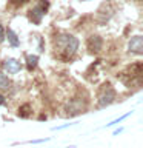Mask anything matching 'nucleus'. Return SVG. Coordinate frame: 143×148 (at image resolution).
I'll list each match as a JSON object with an SVG mask.
<instances>
[{
	"label": "nucleus",
	"mask_w": 143,
	"mask_h": 148,
	"mask_svg": "<svg viewBox=\"0 0 143 148\" xmlns=\"http://www.w3.org/2000/svg\"><path fill=\"white\" fill-rule=\"evenodd\" d=\"M9 85H11V82H9L8 76L3 71H0V90H9Z\"/></svg>",
	"instance_id": "6e6552de"
},
{
	"label": "nucleus",
	"mask_w": 143,
	"mask_h": 148,
	"mask_svg": "<svg viewBox=\"0 0 143 148\" xmlns=\"http://www.w3.org/2000/svg\"><path fill=\"white\" fill-rule=\"evenodd\" d=\"M2 68H3V71H6L8 74H17L22 69V65L16 59H6L2 63Z\"/></svg>",
	"instance_id": "7ed1b4c3"
},
{
	"label": "nucleus",
	"mask_w": 143,
	"mask_h": 148,
	"mask_svg": "<svg viewBox=\"0 0 143 148\" xmlns=\"http://www.w3.org/2000/svg\"><path fill=\"white\" fill-rule=\"evenodd\" d=\"M54 46L60 57L68 59L76 54V51L78 48V40L71 34H59L54 39Z\"/></svg>",
	"instance_id": "f257e3e1"
},
{
	"label": "nucleus",
	"mask_w": 143,
	"mask_h": 148,
	"mask_svg": "<svg viewBox=\"0 0 143 148\" xmlns=\"http://www.w3.org/2000/svg\"><path fill=\"white\" fill-rule=\"evenodd\" d=\"M31 114V106L29 105H22L20 108H18V116H20V117H28V116Z\"/></svg>",
	"instance_id": "9d476101"
},
{
	"label": "nucleus",
	"mask_w": 143,
	"mask_h": 148,
	"mask_svg": "<svg viewBox=\"0 0 143 148\" xmlns=\"http://www.w3.org/2000/svg\"><path fill=\"white\" fill-rule=\"evenodd\" d=\"M0 105H5V97L0 94Z\"/></svg>",
	"instance_id": "ddd939ff"
},
{
	"label": "nucleus",
	"mask_w": 143,
	"mask_h": 148,
	"mask_svg": "<svg viewBox=\"0 0 143 148\" xmlns=\"http://www.w3.org/2000/svg\"><path fill=\"white\" fill-rule=\"evenodd\" d=\"M101 45H103V42H101L100 36H91L88 39V49L92 51V53H99L101 49Z\"/></svg>",
	"instance_id": "39448f33"
},
{
	"label": "nucleus",
	"mask_w": 143,
	"mask_h": 148,
	"mask_svg": "<svg viewBox=\"0 0 143 148\" xmlns=\"http://www.w3.org/2000/svg\"><path fill=\"white\" fill-rule=\"evenodd\" d=\"M37 62H39V57L37 56H26V63H28V69L32 71L37 66Z\"/></svg>",
	"instance_id": "1a4fd4ad"
},
{
	"label": "nucleus",
	"mask_w": 143,
	"mask_h": 148,
	"mask_svg": "<svg viewBox=\"0 0 143 148\" xmlns=\"http://www.w3.org/2000/svg\"><path fill=\"white\" fill-rule=\"evenodd\" d=\"M128 48L131 53L134 54H143V37L142 36H136L129 40V45Z\"/></svg>",
	"instance_id": "20e7f679"
},
{
	"label": "nucleus",
	"mask_w": 143,
	"mask_h": 148,
	"mask_svg": "<svg viewBox=\"0 0 143 148\" xmlns=\"http://www.w3.org/2000/svg\"><path fill=\"white\" fill-rule=\"evenodd\" d=\"M5 39V29H3V26L0 25V42H2Z\"/></svg>",
	"instance_id": "9b49d317"
},
{
	"label": "nucleus",
	"mask_w": 143,
	"mask_h": 148,
	"mask_svg": "<svg viewBox=\"0 0 143 148\" xmlns=\"http://www.w3.org/2000/svg\"><path fill=\"white\" fill-rule=\"evenodd\" d=\"M43 16H45V8L43 6H35L29 11V18H31L32 23H35V25H39L42 22V17Z\"/></svg>",
	"instance_id": "423d86ee"
},
{
	"label": "nucleus",
	"mask_w": 143,
	"mask_h": 148,
	"mask_svg": "<svg viewBox=\"0 0 143 148\" xmlns=\"http://www.w3.org/2000/svg\"><path fill=\"white\" fill-rule=\"evenodd\" d=\"M5 32H6L8 42H9V43H11V46H18V45H20V40H18L17 34H16V32H14V31L11 29V28H8V29L5 31Z\"/></svg>",
	"instance_id": "0eeeda50"
},
{
	"label": "nucleus",
	"mask_w": 143,
	"mask_h": 148,
	"mask_svg": "<svg viewBox=\"0 0 143 148\" xmlns=\"http://www.w3.org/2000/svg\"><path fill=\"white\" fill-rule=\"evenodd\" d=\"M25 2H28V0H12V3H14V5H23Z\"/></svg>",
	"instance_id": "f8f14e48"
},
{
	"label": "nucleus",
	"mask_w": 143,
	"mask_h": 148,
	"mask_svg": "<svg viewBox=\"0 0 143 148\" xmlns=\"http://www.w3.org/2000/svg\"><path fill=\"white\" fill-rule=\"evenodd\" d=\"M114 100H115V91H114V88L111 86V85H105L103 90H101L100 94H99V106H100V108L108 106V105L112 103Z\"/></svg>",
	"instance_id": "f03ea898"
}]
</instances>
